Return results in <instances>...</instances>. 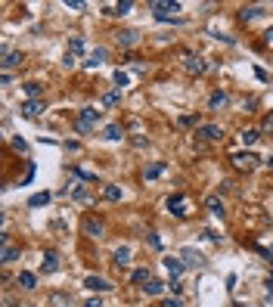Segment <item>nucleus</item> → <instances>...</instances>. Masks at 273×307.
I'll list each match as a JSON object with an SVG mask.
<instances>
[{"instance_id":"24","label":"nucleus","mask_w":273,"mask_h":307,"mask_svg":"<svg viewBox=\"0 0 273 307\" xmlns=\"http://www.w3.org/2000/svg\"><path fill=\"white\" fill-rule=\"evenodd\" d=\"M161 174H165V161H152V165L143 171V177H146V180H155V177H161Z\"/></svg>"},{"instance_id":"43","label":"nucleus","mask_w":273,"mask_h":307,"mask_svg":"<svg viewBox=\"0 0 273 307\" xmlns=\"http://www.w3.org/2000/svg\"><path fill=\"white\" fill-rule=\"evenodd\" d=\"M264 285H267V298H270V304H273V279H267Z\"/></svg>"},{"instance_id":"34","label":"nucleus","mask_w":273,"mask_h":307,"mask_svg":"<svg viewBox=\"0 0 273 307\" xmlns=\"http://www.w3.org/2000/svg\"><path fill=\"white\" fill-rule=\"evenodd\" d=\"M118 99H121V90H109L103 96V106H118Z\"/></svg>"},{"instance_id":"39","label":"nucleus","mask_w":273,"mask_h":307,"mask_svg":"<svg viewBox=\"0 0 273 307\" xmlns=\"http://www.w3.org/2000/svg\"><path fill=\"white\" fill-rule=\"evenodd\" d=\"M149 245H152V248H161V239H158V233H149Z\"/></svg>"},{"instance_id":"31","label":"nucleus","mask_w":273,"mask_h":307,"mask_svg":"<svg viewBox=\"0 0 273 307\" xmlns=\"http://www.w3.org/2000/svg\"><path fill=\"white\" fill-rule=\"evenodd\" d=\"M68 53H71V56H81V53H84V38H71L68 41Z\"/></svg>"},{"instance_id":"42","label":"nucleus","mask_w":273,"mask_h":307,"mask_svg":"<svg viewBox=\"0 0 273 307\" xmlns=\"http://www.w3.org/2000/svg\"><path fill=\"white\" fill-rule=\"evenodd\" d=\"M84 307H103V301H100V298H87V304H84Z\"/></svg>"},{"instance_id":"27","label":"nucleus","mask_w":273,"mask_h":307,"mask_svg":"<svg viewBox=\"0 0 273 307\" xmlns=\"http://www.w3.org/2000/svg\"><path fill=\"white\" fill-rule=\"evenodd\" d=\"M239 140L245 143V146H254V143L261 140V131H258V128H248V131H242V137H239Z\"/></svg>"},{"instance_id":"8","label":"nucleus","mask_w":273,"mask_h":307,"mask_svg":"<svg viewBox=\"0 0 273 307\" xmlns=\"http://www.w3.org/2000/svg\"><path fill=\"white\" fill-rule=\"evenodd\" d=\"M84 285L90 288V292H112V288H115L112 282L103 279V276H87V279H84Z\"/></svg>"},{"instance_id":"33","label":"nucleus","mask_w":273,"mask_h":307,"mask_svg":"<svg viewBox=\"0 0 273 307\" xmlns=\"http://www.w3.org/2000/svg\"><path fill=\"white\" fill-rule=\"evenodd\" d=\"M47 202H50V192H38V195H31L28 205H31V208H41V205H47Z\"/></svg>"},{"instance_id":"29","label":"nucleus","mask_w":273,"mask_h":307,"mask_svg":"<svg viewBox=\"0 0 273 307\" xmlns=\"http://www.w3.org/2000/svg\"><path fill=\"white\" fill-rule=\"evenodd\" d=\"M103 137H106V140H121V137H124V131H121V124H109V128L103 131Z\"/></svg>"},{"instance_id":"7","label":"nucleus","mask_w":273,"mask_h":307,"mask_svg":"<svg viewBox=\"0 0 273 307\" xmlns=\"http://www.w3.org/2000/svg\"><path fill=\"white\" fill-rule=\"evenodd\" d=\"M180 261H184L187 267H202L205 264L202 251H196V248H184V251H180Z\"/></svg>"},{"instance_id":"32","label":"nucleus","mask_w":273,"mask_h":307,"mask_svg":"<svg viewBox=\"0 0 273 307\" xmlns=\"http://www.w3.org/2000/svg\"><path fill=\"white\" fill-rule=\"evenodd\" d=\"M112 81L118 84V90H121V87H127V84H131V78H127V71H121V68H115V75H112Z\"/></svg>"},{"instance_id":"26","label":"nucleus","mask_w":273,"mask_h":307,"mask_svg":"<svg viewBox=\"0 0 273 307\" xmlns=\"http://www.w3.org/2000/svg\"><path fill=\"white\" fill-rule=\"evenodd\" d=\"M22 93H25L28 99H41V84H38V81H28V84H22Z\"/></svg>"},{"instance_id":"36","label":"nucleus","mask_w":273,"mask_h":307,"mask_svg":"<svg viewBox=\"0 0 273 307\" xmlns=\"http://www.w3.org/2000/svg\"><path fill=\"white\" fill-rule=\"evenodd\" d=\"M13 149H16V152H28V143L16 137V140H13Z\"/></svg>"},{"instance_id":"13","label":"nucleus","mask_w":273,"mask_h":307,"mask_svg":"<svg viewBox=\"0 0 273 307\" xmlns=\"http://www.w3.org/2000/svg\"><path fill=\"white\" fill-rule=\"evenodd\" d=\"M115 41H118L121 47H134V44L140 41V31H134V28H124V31H118V34H115Z\"/></svg>"},{"instance_id":"40","label":"nucleus","mask_w":273,"mask_h":307,"mask_svg":"<svg viewBox=\"0 0 273 307\" xmlns=\"http://www.w3.org/2000/svg\"><path fill=\"white\" fill-rule=\"evenodd\" d=\"M161 307H184V301H180V298H168V301L161 304Z\"/></svg>"},{"instance_id":"14","label":"nucleus","mask_w":273,"mask_h":307,"mask_svg":"<svg viewBox=\"0 0 273 307\" xmlns=\"http://www.w3.org/2000/svg\"><path fill=\"white\" fill-rule=\"evenodd\" d=\"M19 62H22V53H19V50H10V47H4V71L16 68Z\"/></svg>"},{"instance_id":"3","label":"nucleus","mask_w":273,"mask_h":307,"mask_svg":"<svg viewBox=\"0 0 273 307\" xmlns=\"http://www.w3.org/2000/svg\"><path fill=\"white\" fill-rule=\"evenodd\" d=\"M168 211L174 214V218H187V195L184 192H174L168 198Z\"/></svg>"},{"instance_id":"28","label":"nucleus","mask_w":273,"mask_h":307,"mask_svg":"<svg viewBox=\"0 0 273 307\" xmlns=\"http://www.w3.org/2000/svg\"><path fill=\"white\" fill-rule=\"evenodd\" d=\"M19 285L22 288H34V285H38V276L28 273V270H22V273H19Z\"/></svg>"},{"instance_id":"9","label":"nucleus","mask_w":273,"mask_h":307,"mask_svg":"<svg viewBox=\"0 0 273 307\" xmlns=\"http://www.w3.org/2000/svg\"><path fill=\"white\" fill-rule=\"evenodd\" d=\"M0 242H4V248H0V261H4V264H13L16 258H19V248L10 242V236H4Z\"/></svg>"},{"instance_id":"37","label":"nucleus","mask_w":273,"mask_h":307,"mask_svg":"<svg viewBox=\"0 0 273 307\" xmlns=\"http://www.w3.org/2000/svg\"><path fill=\"white\" fill-rule=\"evenodd\" d=\"M261 131H264V134H273V115H267V118H264V124H261Z\"/></svg>"},{"instance_id":"18","label":"nucleus","mask_w":273,"mask_h":307,"mask_svg":"<svg viewBox=\"0 0 273 307\" xmlns=\"http://www.w3.org/2000/svg\"><path fill=\"white\" fill-rule=\"evenodd\" d=\"M227 103H230V96H227V90H214V93L208 96V106H211V109H224Z\"/></svg>"},{"instance_id":"5","label":"nucleus","mask_w":273,"mask_h":307,"mask_svg":"<svg viewBox=\"0 0 273 307\" xmlns=\"http://www.w3.org/2000/svg\"><path fill=\"white\" fill-rule=\"evenodd\" d=\"M59 270V251H44V258H41V273H56Z\"/></svg>"},{"instance_id":"12","label":"nucleus","mask_w":273,"mask_h":307,"mask_svg":"<svg viewBox=\"0 0 273 307\" xmlns=\"http://www.w3.org/2000/svg\"><path fill=\"white\" fill-rule=\"evenodd\" d=\"M44 109H47L44 99H28V103H22V115H25V118H38Z\"/></svg>"},{"instance_id":"38","label":"nucleus","mask_w":273,"mask_h":307,"mask_svg":"<svg viewBox=\"0 0 273 307\" xmlns=\"http://www.w3.org/2000/svg\"><path fill=\"white\" fill-rule=\"evenodd\" d=\"M168 288H171L174 295H180V292H184V285H180V279H171V282H168Z\"/></svg>"},{"instance_id":"22","label":"nucleus","mask_w":273,"mask_h":307,"mask_svg":"<svg viewBox=\"0 0 273 307\" xmlns=\"http://www.w3.org/2000/svg\"><path fill=\"white\" fill-rule=\"evenodd\" d=\"M121 186H115V183H109V186H103V198L106 202H121Z\"/></svg>"},{"instance_id":"11","label":"nucleus","mask_w":273,"mask_h":307,"mask_svg":"<svg viewBox=\"0 0 273 307\" xmlns=\"http://www.w3.org/2000/svg\"><path fill=\"white\" fill-rule=\"evenodd\" d=\"M75 301H71L68 292H50L47 295V307H71Z\"/></svg>"},{"instance_id":"6","label":"nucleus","mask_w":273,"mask_h":307,"mask_svg":"<svg viewBox=\"0 0 273 307\" xmlns=\"http://www.w3.org/2000/svg\"><path fill=\"white\" fill-rule=\"evenodd\" d=\"M184 68L190 71V75H205V59H199V56H193V53H187L184 56Z\"/></svg>"},{"instance_id":"21","label":"nucleus","mask_w":273,"mask_h":307,"mask_svg":"<svg viewBox=\"0 0 273 307\" xmlns=\"http://www.w3.org/2000/svg\"><path fill=\"white\" fill-rule=\"evenodd\" d=\"M112 261H115V267H127V264H131V248H127V245L115 248V255H112Z\"/></svg>"},{"instance_id":"10","label":"nucleus","mask_w":273,"mask_h":307,"mask_svg":"<svg viewBox=\"0 0 273 307\" xmlns=\"http://www.w3.org/2000/svg\"><path fill=\"white\" fill-rule=\"evenodd\" d=\"M196 137H202V140H221L224 131L217 128V124H199V128H196Z\"/></svg>"},{"instance_id":"15","label":"nucleus","mask_w":273,"mask_h":307,"mask_svg":"<svg viewBox=\"0 0 273 307\" xmlns=\"http://www.w3.org/2000/svg\"><path fill=\"white\" fill-rule=\"evenodd\" d=\"M103 230H106V227H103L100 218H84V233H87V236L97 239V236H103Z\"/></svg>"},{"instance_id":"45","label":"nucleus","mask_w":273,"mask_h":307,"mask_svg":"<svg viewBox=\"0 0 273 307\" xmlns=\"http://www.w3.org/2000/svg\"><path fill=\"white\" fill-rule=\"evenodd\" d=\"M264 165H267V168L273 171V155H267V161H264Z\"/></svg>"},{"instance_id":"41","label":"nucleus","mask_w":273,"mask_h":307,"mask_svg":"<svg viewBox=\"0 0 273 307\" xmlns=\"http://www.w3.org/2000/svg\"><path fill=\"white\" fill-rule=\"evenodd\" d=\"M65 7H68V10H84L81 0H65Z\"/></svg>"},{"instance_id":"17","label":"nucleus","mask_w":273,"mask_h":307,"mask_svg":"<svg viewBox=\"0 0 273 307\" xmlns=\"http://www.w3.org/2000/svg\"><path fill=\"white\" fill-rule=\"evenodd\" d=\"M106 59H109V50H106V47H97L94 53H90V59H87L84 65H87V68H97V65L106 62Z\"/></svg>"},{"instance_id":"44","label":"nucleus","mask_w":273,"mask_h":307,"mask_svg":"<svg viewBox=\"0 0 273 307\" xmlns=\"http://www.w3.org/2000/svg\"><path fill=\"white\" fill-rule=\"evenodd\" d=\"M264 41H267V44H273V25L267 28V34H264Z\"/></svg>"},{"instance_id":"35","label":"nucleus","mask_w":273,"mask_h":307,"mask_svg":"<svg viewBox=\"0 0 273 307\" xmlns=\"http://www.w3.org/2000/svg\"><path fill=\"white\" fill-rule=\"evenodd\" d=\"M180 124H184V128H193V124H196V128H199V115L193 118V115H184V118H180Z\"/></svg>"},{"instance_id":"46","label":"nucleus","mask_w":273,"mask_h":307,"mask_svg":"<svg viewBox=\"0 0 273 307\" xmlns=\"http://www.w3.org/2000/svg\"><path fill=\"white\" fill-rule=\"evenodd\" d=\"M267 255H270V258H273V245H270V248H267Z\"/></svg>"},{"instance_id":"4","label":"nucleus","mask_w":273,"mask_h":307,"mask_svg":"<svg viewBox=\"0 0 273 307\" xmlns=\"http://www.w3.org/2000/svg\"><path fill=\"white\" fill-rule=\"evenodd\" d=\"M233 165L239 171H251L254 165H258V155L254 152H233Z\"/></svg>"},{"instance_id":"23","label":"nucleus","mask_w":273,"mask_h":307,"mask_svg":"<svg viewBox=\"0 0 273 307\" xmlns=\"http://www.w3.org/2000/svg\"><path fill=\"white\" fill-rule=\"evenodd\" d=\"M131 279H134V282H137V285L143 288V285H146V282L152 279V273H149V267H137V270H134V276H131Z\"/></svg>"},{"instance_id":"20","label":"nucleus","mask_w":273,"mask_h":307,"mask_svg":"<svg viewBox=\"0 0 273 307\" xmlns=\"http://www.w3.org/2000/svg\"><path fill=\"white\" fill-rule=\"evenodd\" d=\"M264 10L267 7H242L239 10V19L242 22H251V19H258V16H264Z\"/></svg>"},{"instance_id":"16","label":"nucleus","mask_w":273,"mask_h":307,"mask_svg":"<svg viewBox=\"0 0 273 307\" xmlns=\"http://www.w3.org/2000/svg\"><path fill=\"white\" fill-rule=\"evenodd\" d=\"M184 267H187V264L180 261V258H171V255L165 258V270L171 273V279H180V273H184Z\"/></svg>"},{"instance_id":"30","label":"nucleus","mask_w":273,"mask_h":307,"mask_svg":"<svg viewBox=\"0 0 273 307\" xmlns=\"http://www.w3.org/2000/svg\"><path fill=\"white\" fill-rule=\"evenodd\" d=\"M131 7H134V4H131V0H124V4H115V7H112V10H109L106 16H127V13H131Z\"/></svg>"},{"instance_id":"19","label":"nucleus","mask_w":273,"mask_h":307,"mask_svg":"<svg viewBox=\"0 0 273 307\" xmlns=\"http://www.w3.org/2000/svg\"><path fill=\"white\" fill-rule=\"evenodd\" d=\"M165 288H168V282H161V279H149L146 285H143V292H146L149 298H155V295H161V292H165Z\"/></svg>"},{"instance_id":"25","label":"nucleus","mask_w":273,"mask_h":307,"mask_svg":"<svg viewBox=\"0 0 273 307\" xmlns=\"http://www.w3.org/2000/svg\"><path fill=\"white\" fill-rule=\"evenodd\" d=\"M208 211L214 214V218H224V202H221V198H217V195H208Z\"/></svg>"},{"instance_id":"2","label":"nucleus","mask_w":273,"mask_h":307,"mask_svg":"<svg viewBox=\"0 0 273 307\" xmlns=\"http://www.w3.org/2000/svg\"><path fill=\"white\" fill-rule=\"evenodd\" d=\"M149 10L155 13V19L161 22V19H171L168 13H180V4H171V0H152Z\"/></svg>"},{"instance_id":"1","label":"nucleus","mask_w":273,"mask_h":307,"mask_svg":"<svg viewBox=\"0 0 273 307\" xmlns=\"http://www.w3.org/2000/svg\"><path fill=\"white\" fill-rule=\"evenodd\" d=\"M97 124H100V112H97V109H90V106H87V109H81V112H78L75 128H78L81 134H90V131L97 128Z\"/></svg>"}]
</instances>
